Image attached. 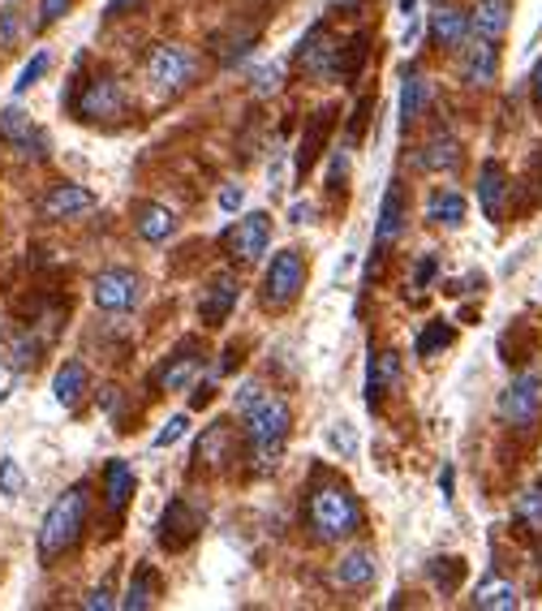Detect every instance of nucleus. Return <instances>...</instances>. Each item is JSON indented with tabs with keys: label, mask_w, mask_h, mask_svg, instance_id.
Segmentation results:
<instances>
[{
	"label": "nucleus",
	"mask_w": 542,
	"mask_h": 611,
	"mask_svg": "<svg viewBox=\"0 0 542 611\" xmlns=\"http://www.w3.org/2000/svg\"><path fill=\"white\" fill-rule=\"evenodd\" d=\"M237 409L246 413L254 469H258V474H272V469L280 465L289 426H294V413H289V406H285L280 397L263 392L258 384H242V388H237Z\"/></svg>",
	"instance_id": "nucleus-1"
},
{
	"label": "nucleus",
	"mask_w": 542,
	"mask_h": 611,
	"mask_svg": "<svg viewBox=\"0 0 542 611\" xmlns=\"http://www.w3.org/2000/svg\"><path fill=\"white\" fill-rule=\"evenodd\" d=\"M82 525H87V487H69L48 509L44 525H40V556L44 560L65 556L82 538Z\"/></svg>",
	"instance_id": "nucleus-2"
},
{
	"label": "nucleus",
	"mask_w": 542,
	"mask_h": 611,
	"mask_svg": "<svg viewBox=\"0 0 542 611\" xmlns=\"http://www.w3.org/2000/svg\"><path fill=\"white\" fill-rule=\"evenodd\" d=\"M310 525L319 530V538L336 543V538H349L357 525H362V509L353 500V491L341 487V482H328L310 496Z\"/></svg>",
	"instance_id": "nucleus-3"
},
{
	"label": "nucleus",
	"mask_w": 542,
	"mask_h": 611,
	"mask_svg": "<svg viewBox=\"0 0 542 611\" xmlns=\"http://www.w3.org/2000/svg\"><path fill=\"white\" fill-rule=\"evenodd\" d=\"M198 74V56L190 48H181V44H159V48H151L147 56V78L155 91H181V87H190V78Z\"/></svg>",
	"instance_id": "nucleus-4"
},
{
	"label": "nucleus",
	"mask_w": 542,
	"mask_h": 611,
	"mask_svg": "<svg viewBox=\"0 0 542 611\" xmlns=\"http://www.w3.org/2000/svg\"><path fill=\"white\" fill-rule=\"evenodd\" d=\"M301 285H306V263L297 251H280V255L272 258V267H267V276H263V302L267 306H289L301 293Z\"/></svg>",
	"instance_id": "nucleus-5"
},
{
	"label": "nucleus",
	"mask_w": 542,
	"mask_h": 611,
	"mask_svg": "<svg viewBox=\"0 0 542 611\" xmlns=\"http://www.w3.org/2000/svg\"><path fill=\"white\" fill-rule=\"evenodd\" d=\"M297 60L310 78H341V40L319 22L306 31L301 48H297Z\"/></svg>",
	"instance_id": "nucleus-6"
},
{
	"label": "nucleus",
	"mask_w": 542,
	"mask_h": 611,
	"mask_svg": "<svg viewBox=\"0 0 542 611\" xmlns=\"http://www.w3.org/2000/svg\"><path fill=\"white\" fill-rule=\"evenodd\" d=\"M74 112H78L82 121H117V116H125V91H121V82L108 78V74H96V78L82 87Z\"/></svg>",
	"instance_id": "nucleus-7"
},
{
	"label": "nucleus",
	"mask_w": 542,
	"mask_h": 611,
	"mask_svg": "<svg viewBox=\"0 0 542 611\" xmlns=\"http://www.w3.org/2000/svg\"><path fill=\"white\" fill-rule=\"evenodd\" d=\"M91 298H96L99 310H134L143 302V280L125 267H112V271H99L96 285H91Z\"/></svg>",
	"instance_id": "nucleus-8"
},
{
	"label": "nucleus",
	"mask_w": 542,
	"mask_h": 611,
	"mask_svg": "<svg viewBox=\"0 0 542 611\" xmlns=\"http://www.w3.org/2000/svg\"><path fill=\"white\" fill-rule=\"evenodd\" d=\"M267 242H272V215H267V211H250V215H242V220L229 229V237H224L229 255L237 258V263H254V258L267 251Z\"/></svg>",
	"instance_id": "nucleus-9"
},
{
	"label": "nucleus",
	"mask_w": 542,
	"mask_h": 611,
	"mask_svg": "<svg viewBox=\"0 0 542 611\" xmlns=\"http://www.w3.org/2000/svg\"><path fill=\"white\" fill-rule=\"evenodd\" d=\"M539 406H542V392H539V375H521V379H512L504 392H499V418L504 422H512V426H530L534 418H539Z\"/></svg>",
	"instance_id": "nucleus-10"
},
{
	"label": "nucleus",
	"mask_w": 542,
	"mask_h": 611,
	"mask_svg": "<svg viewBox=\"0 0 542 611\" xmlns=\"http://www.w3.org/2000/svg\"><path fill=\"white\" fill-rule=\"evenodd\" d=\"M198 362H202V345H198L195 336H186V341H181L173 354L155 366L151 384H155L159 392H177V388H186V384H190V379L198 375Z\"/></svg>",
	"instance_id": "nucleus-11"
},
{
	"label": "nucleus",
	"mask_w": 542,
	"mask_h": 611,
	"mask_svg": "<svg viewBox=\"0 0 542 611\" xmlns=\"http://www.w3.org/2000/svg\"><path fill=\"white\" fill-rule=\"evenodd\" d=\"M242 298V285H237V276L233 271H220L207 289H202V302H198V319L207 323V327H220L229 314H233V306Z\"/></svg>",
	"instance_id": "nucleus-12"
},
{
	"label": "nucleus",
	"mask_w": 542,
	"mask_h": 611,
	"mask_svg": "<svg viewBox=\"0 0 542 611\" xmlns=\"http://www.w3.org/2000/svg\"><path fill=\"white\" fill-rule=\"evenodd\" d=\"M198 534V512L186 500H168V509L159 516V543L168 552H186Z\"/></svg>",
	"instance_id": "nucleus-13"
},
{
	"label": "nucleus",
	"mask_w": 542,
	"mask_h": 611,
	"mask_svg": "<svg viewBox=\"0 0 542 611\" xmlns=\"http://www.w3.org/2000/svg\"><path fill=\"white\" fill-rule=\"evenodd\" d=\"M332 125H336V108H319L314 116H310V125H306V134H301V143H297V177H306L314 164H319V155L328 147V134H332Z\"/></svg>",
	"instance_id": "nucleus-14"
},
{
	"label": "nucleus",
	"mask_w": 542,
	"mask_h": 611,
	"mask_svg": "<svg viewBox=\"0 0 542 611\" xmlns=\"http://www.w3.org/2000/svg\"><path fill=\"white\" fill-rule=\"evenodd\" d=\"M40 211L48 215V220H74V215H87V211H96V195L91 190H82V186H52L48 195H44V203Z\"/></svg>",
	"instance_id": "nucleus-15"
},
{
	"label": "nucleus",
	"mask_w": 542,
	"mask_h": 611,
	"mask_svg": "<svg viewBox=\"0 0 542 611\" xmlns=\"http://www.w3.org/2000/svg\"><path fill=\"white\" fill-rule=\"evenodd\" d=\"M0 138H4V143H13V147H22L26 155L48 152V138L31 125V116H26L22 108H4V112H0Z\"/></svg>",
	"instance_id": "nucleus-16"
},
{
	"label": "nucleus",
	"mask_w": 542,
	"mask_h": 611,
	"mask_svg": "<svg viewBox=\"0 0 542 611\" xmlns=\"http://www.w3.org/2000/svg\"><path fill=\"white\" fill-rule=\"evenodd\" d=\"M461 74L469 87H491L495 74H499V52H495V40H483L474 35V44L465 48V60H461Z\"/></svg>",
	"instance_id": "nucleus-17"
},
{
	"label": "nucleus",
	"mask_w": 542,
	"mask_h": 611,
	"mask_svg": "<svg viewBox=\"0 0 542 611\" xmlns=\"http://www.w3.org/2000/svg\"><path fill=\"white\" fill-rule=\"evenodd\" d=\"M504 195H508V173H504V164L487 159V164L478 168V203H483V215H487V220H499V215H504Z\"/></svg>",
	"instance_id": "nucleus-18"
},
{
	"label": "nucleus",
	"mask_w": 542,
	"mask_h": 611,
	"mask_svg": "<svg viewBox=\"0 0 542 611\" xmlns=\"http://www.w3.org/2000/svg\"><path fill=\"white\" fill-rule=\"evenodd\" d=\"M396 379H400V354L392 349H384L379 357H370V375H366V406L375 409L388 392L396 388Z\"/></svg>",
	"instance_id": "nucleus-19"
},
{
	"label": "nucleus",
	"mask_w": 542,
	"mask_h": 611,
	"mask_svg": "<svg viewBox=\"0 0 542 611\" xmlns=\"http://www.w3.org/2000/svg\"><path fill=\"white\" fill-rule=\"evenodd\" d=\"M405 195H400V186H388V195H384V207H379V224H375V251H388L396 237H400V229H405Z\"/></svg>",
	"instance_id": "nucleus-20"
},
{
	"label": "nucleus",
	"mask_w": 542,
	"mask_h": 611,
	"mask_svg": "<svg viewBox=\"0 0 542 611\" xmlns=\"http://www.w3.org/2000/svg\"><path fill=\"white\" fill-rule=\"evenodd\" d=\"M431 40H435L440 48H461V44L469 40V13L452 9V4H440V9L431 13Z\"/></svg>",
	"instance_id": "nucleus-21"
},
{
	"label": "nucleus",
	"mask_w": 542,
	"mask_h": 611,
	"mask_svg": "<svg viewBox=\"0 0 542 611\" xmlns=\"http://www.w3.org/2000/svg\"><path fill=\"white\" fill-rule=\"evenodd\" d=\"M508 13H512L508 0H478L474 13H469V31L483 35V40H499L508 31Z\"/></svg>",
	"instance_id": "nucleus-22"
},
{
	"label": "nucleus",
	"mask_w": 542,
	"mask_h": 611,
	"mask_svg": "<svg viewBox=\"0 0 542 611\" xmlns=\"http://www.w3.org/2000/svg\"><path fill=\"white\" fill-rule=\"evenodd\" d=\"M332 581H336L341 590H362V586H370V581H375V556H370V552H349V556H341V564L332 568Z\"/></svg>",
	"instance_id": "nucleus-23"
},
{
	"label": "nucleus",
	"mask_w": 542,
	"mask_h": 611,
	"mask_svg": "<svg viewBox=\"0 0 542 611\" xmlns=\"http://www.w3.org/2000/svg\"><path fill=\"white\" fill-rule=\"evenodd\" d=\"M134 220H139V237H143V242H155V246L168 242V237L177 233V215L159 203H143Z\"/></svg>",
	"instance_id": "nucleus-24"
},
{
	"label": "nucleus",
	"mask_w": 542,
	"mask_h": 611,
	"mask_svg": "<svg viewBox=\"0 0 542 611\" xmlns=\"http://www.w3.org/2000/svg\"><path fill=\"white\" fill-rule=\"evenodd\" d=\"M0 357L13 370H31L40 362V341L31 332H0Z\"/></svg>",
	"instance_id": "nucleus-25"
},
{
	"label": "nucleus",
	"mask_w": 542,
	"mask_h": 611,
	"mask_svg": "<svg viewBox=\"0 0 542 611\" xmlns=\"http://www.w3.org/2000/svg\"><path fill=\"white\" fill-rule=\"evenodd\" d=\"M517 603H521V599H517V586L504 581V577H487V581H478V590H474V608L478 611H512Z\"/></svg>",
	"instance_id": "nucleus-26"
},
{
	"label": "nucleus",
	"mask_w": 542,
	"mask_h": 611,
	"mask_svg": "<svg viewBox=\"0 0 542 611\" xmlns=\"http://www.w3.org/2000/svg\"><path fill=\"white\" fill-rule=\"evenodd\" d=\"M52 392H56L60 406L74 409L82 401V392H87V366H82V362H65V366L56 370V379H52Z\"/></svg>",
	"instance_id": "nucleus-27"
},
{
	"label": "nucleus",
	"mask_w": 542,
	"mask_h": 611,
	"mask_svg": "<svg viewBox=\"0 0 542 611\" xmlns=\"http://www.w3.org/2000/svg\"><path fill=\"white\" fill-rule=\"evenodd\" d=\"M422 164L435 168V173H456L461 168V143L447 130H435L431 143H427V152H422Z\"/></svg>",
	"instance_id": "nucleus-28"
},
{
	"label": "nucleus",
	"mask_w": 542,
	"mask_h": 611,
	"mask_svg": "<svg viewBox=\"0 0 542 611\" xmlns=\"http://www.w3.org/2000/svg\"><path fill=\"white\" fill-rule=\"evenodd\" d=\"M103 482H108V509L121 516L125 504H130V496H134V469H130L125 460H108Z\"/></svg>",
	"instance_id": "nucleus-29"
},
{
	"label": "nucleus",
	"mask_w": 542,
	"mask_h": 611,
	"mask_svg": "<svg viewBox=\"0 0 542 611\" xmlns=\"http://www.w3.org/2000/svg\"><path fill=\"white\" fill-rule=\"evenodd\" d=\"M427 100H431V82L422 74H405V87H400V121H405V130L427 112Z\"/></svg>",
	"instance_id": "nucleus-30"
},
{
	"label": "nucleus",
	"mask_w": 542,
	"mask_h": 611,
	"mask_svg": "<svg viewBox=\"0 0 542 611\" xmlns=\"http://www.w3.org/2000/svg\"><path fill=\"white\" fill-rule=\"evenodd\" d=\"M427 220H431V224H447V229H456V224L465 220V199H461L456 190H440V195H431V203H427Z\"/></svg>",
	"instance_id": "nucleus-31"
},
{
	"label": "nucleus",
	"mask_w": 542,
	"mask_h": 611,
	"mask_svg": "<svg viewBox=\"0 0 542 611\" xmlns=\"http://www.w3.org/2000/svg\"><path fill=\"white\" fill-rule=\"evenodd\" d=\"M512 516H517V525H526L530 534H542V482H534V487L521 491Z\"/></svg>",
	"instance_id": "nucleus-32"
},
{
	"label": "nucleus",
	"mask_w": 542,
	"mask_h": 611,
	"mask_svg": "<svg viewBox=\"0 0 542 611\" xmlns=\"http://www.w3.org/2000/svg\"><path fill=\"white\" fill-rule=\"evenodd\" d=\"M151 599H155V573H151V568H139V577L130 581V590H125L121 608L143 611V608H151Z\"/></svg>",
	"instance_id": "nucleus-33"
},
{
	"label": "nucleus",
	"mask_w": 542,
	"mask_h": 611,
	"mask_svg": "<svg viewBox=\"0 0 542 611\" xmlns=\"http://www.w3.org/2000/svg\"><path fill=\"white\" fill-rule=\"evenodd\" d=\"M461 577H465V560H456V556H447V560H431V581H435V590L452 595V590L461 586Z\"/></svg>",
	"instance_id": "nucleus-34"
},
{
	"label": "nucleus",
	"mask_w": 542,
	"mask_h": 611,
	"mask_svg": "<svg viewBox=\"0 0 542 611\" xmlns=\"http://www.w3.org/2000/svg\"><path fill=\"white\" fill-rule=\"evenodd\" d=\"M366 44H370V35L366 31H357L353 40H349V48H341V78H357V69H362V60H366Z\"/></svg>",
	"instance_id": "nucleus-35"
},
{
	"label": "nucleus",
	"mask_w": 542,
	"mask_h": 611,
	"mask_svg": "<svg viewBox=\"0 0 542 611\" xmlns=\"http://www.w3.org/2000/svg\"><path fill=\"white\" fill-rule=\"evenodd\" d=\"M452 336H456V332H452L447 323H431V327H427V332L418 336L413 354H418V357H431L435 349H447V345H452Z\"/></svg>",
	"instance_id": "nucleus-36"
},
{
	"label": "nucleus",
	"mask_w": 542,
	"mask_h": 611,
	"mask_svg": "<svg viewBox=\"0 0 542 611\" xmlns=\"http://www.w3.org/2000/svg\"><path fill=\"white\" fill-rule=\"evenodd\" d=\"M22 487H26V474H22V465L13 457L0 460V496L4 500H18L22 496Z\"/></svg>",
	"instance_id": "nucleus-37"
},
{
	"label": "nucleus",
	"mask_w": 542,
	"mask_h": 611,
	"mask_svg": "<svg viewBox=\"0 0 542 611\" xmlns=\"http://www.w3.org/2000/svg\"><path fill=\"white\" fill-rule=\"evenodd\" d=\"M48 65H52V56H48V52H35V60H31V65H26V69L18 74V82H13V91H18V96H22V91H31V87H35V82H40V78L48 74Z\"/></svg>",
	"instance_id": "nucleus-38"
},
{
	"label": "nucleus",
	"mask_w": 542,
	"mask_h": 611,
	"mask_svg": "<svg viewBox=\"0 0 542 611\" xmlns=\"http://www.w3.org/2000/svg\"><path fill=\"white\" fill-rule=\"evenodd\" d=\"M186 431H190V418H186V413L168 418V422H164V431L155 435V448H173V444H181V440H186Z\"/></svg>",
	"instance_id": "nucleus-39"
},
{
	"label": "nucleus",
	"mask_w": 542,
	"mask_h": 611,
	"mask_svg": "<svg viewBox=\"0 0 542 611\" xmlns=\"http://www.w3.org/2000/svg\"><path fill=\"white\" fill-rule=\"evenodd\" d=\"M280 78H285V65L272 60V65H263V69L254 74V91H258V96H272V91H280Z\"/></svg>",
	"instance_id": "nucleus-40"
},
{
	"label": "nucleus",
	"mask_w": 542,
	"mask_h": 611,
	"mask_svg": "<svg viewBox=\"0 0 542 611\" xmlns=\"http://www.w3.org/2000/svg\"><path fill=\"white\" fill-rule=\"evenodd\" d=\"M18 35H22L18 13H13V9H0V52L13 48V44H18Z\"/></svg>",
	"instance_id": "nucleus-41"
},
{
	"label": "nucleus",
	"mask_w": 542,
	"mask_h": 611,
	"mask_svg": "<svg viewBox=\"0 0 542 611\" xmlns=\"http://www.w3.org/2000/svg\"><path fill=\"white\" fill-rule=\"evenodd\" d=\"M82 608L87 611H108V608H117V599H112V590H108V586H96V590L82 599Z\"/></svg>",
	"instance_id": "nucleus-42"
},
{
	"label": "nucleus",
	"mask_w": 542,
	"mask_h": 611,
	"mask_svg": "<svg viewBox=\"0 0 542 611\" xmlns=\"http://www.w3.org/2000/svg\"><path fill=\"white\" fill-rule=\"evenodd\" d=\"M65 9H69V0H40V26H52Z\"/></svg>",
	"instance_id": "nucleus-43"
},
{
	"label": "nucleus",
	"mask_w": 542,
	"mask_h": 611,
	"mask_svg": "<svg viewBox=\"0 0 542 611\" xmlns=\"http://www.w3.org/2000/svg\"><path fill=\"white\" fill-rule=\"evenodd\" d=\"M332 448H341V453H345V457H353V448H357V435H353V431H349L345 422H341V426H336V431H332Z\"/></svg>",
	"instance_id": "nucleus-44"
},
{
	"label": "nucleus",
	"mask_w": 542,
	"mask_h": 611,
	"mask_svg": "<svg viewBox=\"0 0 542 611\" xmlns=\"http://www.w3.org/2000/svg\"><path fill=\"white\" fill-rule=\"evenodd\" d=\"M435 271H440V263H435V258L427 255V258H422V263H418V280H413V285H418V289H427V285L435 280Z\"/></svg>",
	"instance_id": "nucleus-45"
},
{
	"label": "nucleus",
	"mask_w": 542,
	"mask_h": 611,
	"mask_svg": "<svg viewBox=\"0 0 542 611\" xmlns=\"http://www.w3.org/2000/svg\"><path fill=\"white\" fill-rule=\"evenodd\" d=\"M242 203H246L242 186H224V195H220V207H224V211H237Z\"/></svg>",
	"instance_id": "nucleus-46"
},
{
	"label": "nucleus",
	"mask_w": 542,
	"mask_h": 611,
	"mask_svg": "<svg viewBox=\"0 0 542 611\" xmlns=\"http://www.w3.org/2000/svg\"><path fill=\"white\" fill-rule=\"evenodd\" d=\"M366 112H370V100L357 103V112H353V121H349V138H357V134H362V125H366Z\"/></svg>",
	"instance_id": "nucleus-47"
},
{
	"label": "nucleus",
	"mask_w": 542,
	"mask_h": 611,
	"mask_svg": "<svg viewBox=\"0 0 542 611\" xmlns=\"http://www.w3.org/2000/svg\"><path fill=\"white\" fill-rule=\"evenodd\" d=\"M310 215H314V207L310 203H294V211H289V220H294V224H306Z\"/></svg>",
	"instance_id": "nucleus-48"
},
{
	"label": "nucleus",
	"mask_w": 542,
	"mask_h": 611,
	"mask_svg": "<svg viewBox=\"0 0 542 611\" xmlns=\"http://www.w3.org/2000/svg\"><path fill=\"white\" fill-rule=\"evenodd\" d=\"M130 4H139V0H108V18H121Z\"/></svg>",
	"instance_id": "nucleus-49"
},
{
	"label": "nucleus",
	"mask_w": 542,
	"mask_h": 611,
	"mask_svg": "<svg viewBox=\"0 0 542 611\" xmlns=\"http://www.w3.org/2000/svg\"><path fill=\"white\" fill-rule=\"evenodd\" d=\"M534 103H539V112H542V60L534 65Z\"/></svg>",
	"instance_id": "nucleus-50"
},
{
	"label": "nucleus",
	"mask_w": 542,
	"mask_h": 611,
	"mask_svg": "<svg viewBox=\"0 0 542 611\" xmlns=\"http://www.w3.org/2000/svg\"><path fill=\"white\" fill-rule=\"evenodd\" d=\"M207 401H211V388L202 384V388H198V392H195V406H207Z\"/></svg>",
	"instance_id": "nucleus-51"
},
{
	"label": "nucleus",
	"mask_w": 542,
	"mask_h": 611,
	"mask_svg": "<svg viewBox=\"0 0 542 611\" xmlns=\"http://www.w3.org/2000/svg\"><path fill=\"white\" fill-rule=\"evenodd\" d=\"M413 9H418V0H400V13L405 18H413Z\"/></svg>",
	"instance_id": "nucleus-52"
},
{
	"label": "nucleus",
	"mask_w": 542,
	"mask_h": 611,
	"mask_svg": "<svg viewBox=\"0 0 542 611\" xmlns=\"http://www.w3.org/2000/svg\"><path fill=\"white\" fill-rule=\"evenodd\" d=\"M0 401H4V388H0Z\"/></svg>",
	"instance_id": "nucleus-53"
}]
</instances>
